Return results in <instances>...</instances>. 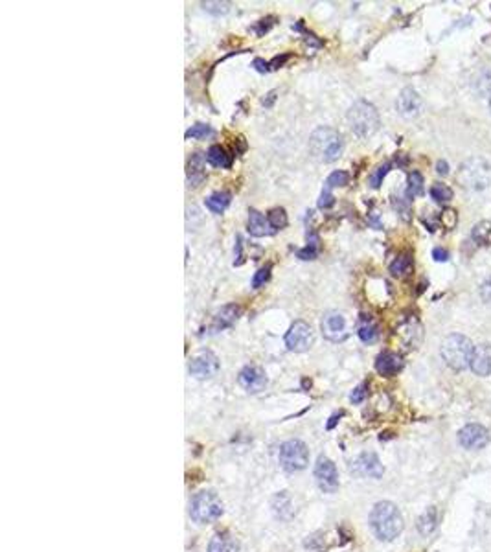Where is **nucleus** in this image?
<instances>
[{
	"label": "nucleus",
	"mask_w": 491,
	"mask_h": 552,
	"mask_svg": "<svg viewBox=\"0 0 491 552\" xmlns=\"http://www.w3.org/2000/svg\"><path fill=\"white\" fill-rule=\"evenodd\" d=\"M370 527L381 541H392L403 530V515L394 503L381 501L372 510Z\"/></svg>",
	"instance_id": "1"
},
{
	"label": "nucleus",
	"mask_w": 491,
	"mask_h": 552,
	"mask_svg": "<svg viewBox=\"0 0 491 552\" xmlns=\"http://www.w3.org/2000/svg\"><path fill=\"white\" fill-rule=\"evenodd\" d=\"M348 125L359 139H370L379 129V113L372 103L365 100L355 101L346 115Z\"/></svg>",
	"instance_id": "2"
},
{
	"label": "nucleus",
	"mask_w": 491,
	"mask_h": 552,
	"mask_svg": "<svg viewBox=\"0 0 491 552\" xmlns=\"http://www.w3.org/2000/svg\"><path fill=\"white\" fill-rule=\"evenodd\" d=\"M309 149L315 159L320 162H333L342 155L344 142L342 136L332 127H318L309 139Z\"/></svg>",
	"instance_id": "3"
},
{
	"label": "nucleus",
	"mask_w": 491,
	"mask_h": 552,
	"mask_svg": "<svg viewBox=\"0 0 491 552\" xmlns=\"http://www.w3.org/2000/svg\"><path fill=\"white\" fill-rule=\"evenodd\" d=\"M473 352H475L473 342L469 341L466 335H460V333H453V335H449L447 339L442 342L443 361H445L451 368L457 370V372L471 366Z\"/></svg>",
	"instance_id": "4"
},
{
	"label": "nucleus",
	"mask_w": 491,
	"mask_h": 552,
	"mask_svg": "<svg viewBox=\"0 0 491 552\" xmlns=\"http://www.w3.org/2000/svg\"><path fill=\"white\" fill-rule=\"evenodd\" d=\"M190 515L195 523H214L223 515V503L214 492H199L190 503Z\"/></svg>",
	"instance_id": "5"
},
{
	"label": "nucleus",
	"mask_w": 491,
	"mask_h": 552,
	"mask_svg": "<svg viewBox=\"0 0 491 552\" xmlns=\"http://www.w3.org/2000/svg\"><path fill=\"white\" fill-rule=\"evenodd\" d=\"M458 179L469 190H484L491 183V166L482 159L467 160L458 173Z\"/></svg>",
	"instance_id": "6"
},
{
	"label": "nucleus",
	"mask_w": 491,
	"mask_h": 552,
	"mask_svg": "<svg viewBox=\"0 0 491 552\" xmlns=\"http://www.w3.org/2000/svg\"><path fill=\"white\" fill-rule=\"evenodd\" d=\"M280 466L285 471H300L308 466L309 449L308 446L300 440H287L282 444L278 455Z\"/></svg>",
	"instance_id": "7"
},
{
	"label": "nucleus",
	"mask_w": 491,
	"mask_h": 552,
	"mask_svg": "<svg viewBox=\"0 0 491 552\" xmlns=\"http://www.w3.org/2000/svg\"><path fill=\"white\" fill-rule=\"evenodd\" d=\"M315 335L308 322L296 321L285 333V346L291 352H306L313 346Z\"/></svg>",
	"instance_id": "8"
},
{
	"label": "nucleus",
	"mask_w": 491,
	"mask_h": 552,
	"mask_svg": "<svg viewBox=\"0 0 491 552\" xmlns=\"http://www.w3.org/2000/svg\"><path fill=\"white\" fill-rule=\"evenodd\" d=\"M315 479L318 488L326 494H333L339 488V471L327 456H320L315 464Z\"/></svg>",
	"instance_id": "9"
},
{
	"label": "nucleus",
	"mask_w": 491,
	"mask_h": 552,
	"mask_svg": "<svg viewBox=\"0 0 491 552\" xmlns=\"http://www.w3.org/2000/svg\"><path fill=\"white\" fill-rule=\"evenodd\" d=\"M395 109L403 118H409V120L410 118H418L421 115V110H424V101H421V98H419V94L414 89L407 86V89L400 92L398 101H395Z\"/></svg>",
	"instance_id": "10"
},
{
	"label": "nucleus",
	"mask_w": 491,
	"mask_h": 552,
	"mask_svg": "<svg viewBox=\"0 0 491 552\" xmlns=\"http://www.w3.org/2000/svg\"><path fill=\"white\" fill-rule=\"evenodd\" d=\"M219 370V361L217 357L214 356L212 352H201L199 356H195L190 363V374L197 380H208V378H214Z\"/></svg>",
	"instance_id": "11"
},
{
	"label": "nucleus",
	"mask_w": 491,
	"mask_h": 552,
	"mask_svg": "<svg viewBox=\"0 0 491 552\" xmlns=\"http://www.w3.org/2000/svg\"><path fill=\"white\" fill-rule=\"evenodd\" d=\"M458 442L466 449H482L490 442V432L478 423H469L458 432Z\"/></svg>",
	"instance_id": "12"
},
{
	"label": "nucleus",
	"mask_w": 491,
	"mask_h": 552,
	"mask_svg": "<svg viewBox=\"0 0 491 552\" xmlns=\"http://www.w3.org/2000/svg\"><path fill=\"white\" fill-rule=\"evenodd\" d=\"M352 473L359 477H372V479H381L383 477V464L377 458L376 453H362L353 461Z\"/></svg>",
	"instance_id": "13"
},
{
	"label": "nucleus",
	"mask_w": 491,
	"mask_h": 552,
	"mask_svg": "<svg viewBox=\"0 0 491 552\" xmlns=\"http://www.w3.org/2000/svg\"><path fill=\"white\" fill-rule=\"evenodd\" d=\"M240 385L247 392L251 394H258L267 387V376L261 368L258 366H245V368L240 372V378H237Z\"/></svg>",
	"instance_id": "14"
},
{
	"label": "nucleus",
	"mask_w": 491,
	"mask_h": 552,
	"mask_svg": "<svg viewBox=\"0 0 491 552\" xmlns=\"http://www.w3.org/2000/svg\"><path fill=\"white\" fill-rule=\"evenodd\" d=\"M322 333L329 341H341L346 335V319L339 312H327L322 317Z\"/></svg>",
	"instance_id": "15"
},
{
	"label": "nucleus",
	"mask_w": 491,
	"mask_h": 552,
	"mask_svg": "<svg viewBox=\"0 0 491 552\" xmlns=\"http://www.w3.org/2000/svg\"><path fill=\"white\" fill-rule=\"evenodd\" d=\"M240 315L241 307L236 306V304H228V306L221 307V309L214 315V321L212 324H210V331L217 333V331L225 330V328H230L232 324L240 319Z\"/></svg>",
	"instance_id": "16"
},
{
	"label": "nucleus",
	"mask_w": 491,
	"mask_h": 552,
	"mask_svg": "<svg viewBox=\"0 0 491 552\" xmlns=\"http://www.w3.org/2000/svg\"><path fill=\"white\" fill-rule=\"evenodd\" d=\"M247 231H249V234L251 236H254V238H263V236L275 234V229L270 226L269 219H267L261 212L256 210V208H251V210H249Z\"/></svg>",
	"instance_id": "17"
},
{
	"label": "nucleus",
	"mask_w": 491,
	"mask_h": 552,
	"mask_svg": "<svg viewBox=\"0 0 491 552\" xmlns=\"http://www.w3.org/2000/svg\"><path fill=\"white\" fill-rule=\"evenodd\" d=\"M403 368V359L394 352H383L376 361V370L385 378H392Z\"/></svg>",
	"instance_id": "18"
},
{
	"label": "nucleus",
	"mask_w": 491,
	"mask_h": 552,
	"mask_svg": "<svg viewBox=\"0 0 491 552\" xmlns=\"http://www.w3.org/2000/svg\"><path fill=\"white\" fill-rule=\"evenodd\" d=\"M471 370L477 376L491 374V345H478L473 352Z\"/></svg>",
	"instance_id": "19"
},
{
	"label": "nucleus",
	"mask_w": 491,
	"mask_h": 552,
	"mask_svg": "<svg viewBox=\"0 0 491 552\" xmlns=\"http://www.w3.org/2000/svg\"><path fill=\"white\" fill-rule=\"evenodd\" d=\"M273 512H275L276 518L284 519V521L293 518L294 512H296L293 497H291L287 492H280V494H276L275 497H273Z\"/></svg>",
	"instance_id": "20"
},
{
	"label": "nucleus",
	"mask_w": 491,
	"mask_h": 552,
	"mask_svg": "<svg viewBox=\"0 0 491 552\" xmlns=\"http://www.w3.org/2000/svg\"><path fill=\"white\" fill-rule=\"evenodd\" d=\"M240 551V543L234 539V536L227 532L216 534L210 543H208V552H237Z\"/></svg>",
	"instance_id": "21"
},
{
	"label": "nucleus",
	"mask_w": 491,
	"mask_h": 552,
	"mask_svg": "<svg viewBox=\"0 0 491 552\" xmlns=\"http://www.w3.org/2000/svg\"><path fill=\"white\" fill-rule=\"evenodd\" d=\"M207 179V169H204V155L195 153L188 164V183L190 186H199Z\"/></svg>",
	"instance_id": "22"
},
{
	"label": "nucleus",
	"mask_w": 491,
	"mask_h": 552,
	"mask_svg": "<svg viewBox=\"0 0 491 552\" xmlns=\"http://www.w3.org/2000/svg\"><path fill=\"white\" fill-rule=\"evenodd\" d=\"M230 199L232 195L228 192H216L208 197L204 205H207V208L212 212V214H223V212L227 210L228 205H230Z\"/></svg>",
	"instance_id": "23"
},
{
	"label": "nucleus",
	"mask_w": 491,
	"mask_h": 552,
	"mask_svg": "<svg viewBox=\"0 0 491 552\" xmlns=\"http://www.w3.org/2000/svg\"><path fill=\"white\" fill-rule=\"evenodd\" d=\"M207 159L210 160V164L217 166V168H230L232 164L230 155H228L221 146H212V148L208 149Z\"/></svg>",
	"instance_id": "24"
},
{
	"label": "nucleus",
	"mask_w": 491,
	"mask_h": 552,
	"mask_svg": "<svg viewBox=\"0 0 491 552\" xmlns=\"http://www.w3.org/2000/svg\"><path fill=\"white\" fill-rule=\"evenodd\" d=\"M471 238L478 245H487L491 238V221H480V223L473 226Z\"/></svg>",
	"instance_id": "25"
},
{
	"label": "nucleus",
	"mask_w": 491,
	"mask_h": 552,
	"mask_svg": "<svg viewBox=\"0 0 491 552\" xmlns=\"http://www.w3.org/2000/svg\"><path fill=\"white\" fill-rule=\"evenodd\" d=\"M412 271V258L409 255H401L392 262L391 273L394 276H407Z\"/></svg>",
	"instance_id": "26"
},
{
	"label": "nucleus",
	"mask_w": 491,
	"mask_h": 552,
	"mask_svg": "<svg viewBox=\"0 0 491 552\" xmlns=\"http://www.w3.org/2000/svg\"><path fill=\"white\" fill-rule=\"evenodd\" d=\"M436 521H438V515H436V508H428L418 521V528L419 532L424 536H428L436 528Z\"/></svg>",
	"instance_id": "27"
},
{
	"label": "nucleus",
	"mask_w": 491,
	"mask_h": 552,
	"mask_svg": "<svg viewBox=\"0 0 491 552\" xmlns=\"http://www.w3.org/2000/svg\"><path fill=\"white\" fill-rule=\"evenodd\" d=\"M424 193V177L421 173L412 172L409 175V184H407V197H416Z\"/></svg>",
	"instance_id": "28"
},
{
	"label": "nucleus",
	"mask_w": 491,
	"mask_h": 552,
	"mask_svg": "<svg viewBox=\"0 0 491 552\" xmlns=\"http://www.w3.org/2000/svg\"><path fill=\"white\" fill-rule=\"evenodd\" d=\"M431 197H433L436 203H447L453 199V190L449 186L442 183H436L431 186Z\"/></svg>",
	"instance_id": "29"
},
{
	"label": "nucleus",
	"mask_w": 491,
	"mask_h": 552,
	"mask_svg": "<svg viewBox=\"0 0 491 552\" xmlns=\"http://www.w3.org/2000/svg\"><path fill=\"white\" fill-rule=\"evenodd\" d=\"M214 131L210 125L207 124H195L192 125L188 131H186V139H193V140H202L207 136H212Z\"/></svg>",
	"instance_id": "30"
},
{
	"label": "nucleus",
	"mask_w": 491,
	"mask_h": 552,
	"mask_svg": "<svg viewBox=\"0 0 491 552\" xmlns=\"http://www.w3.org/2000/svg\"><path fill=\"white\" fill-rule=\"evenodd\" d=\"M267 219H269L270 226H273L275 231H280V229H284V226L287 225V214H285L284 208H275V210H270Z\"/></svg>",
	"instance_id": "31"
},
{
	"label": "nucleus",
	"mask_w": 491,
	"mask_h": 552,
	"mask_svg": "<svg viewBox=\"0 0 491 552\" xmlns=\"http://www.w3.org/2000/svg\"><path fill=\"white\" fill-rule=\"evenodd\" d=\"M357 333H359V339H361L362 342H374L377 337H379V330H377L376 324H372V322L362 324Z\"/></svg>",
	"instance_id": "32"
},
{
	"label": "nucleus",
	"mask_w": 491,
	"mask_h": 552,
	"mask_svg": "<svg viewBox=\"0 0 491 552\" xmlns=\"http://www.w3.org/2000/svg\"><path fill=\"white\" fill-rule=\"evenodd\" d=\"M348 181H350V175L346 172H333L329 177L326 179V190H332V188L337 186H346Z\"/></svg>",
	"instance_id": "33"
},
{
	"label": "nucleus",
	"mask_w": 491,
	"mask_h": 552,
	"mask_svg": "<svg viewBox=\"0 0 491 552\" xmlns=\"http://www.w3.org/2000/svg\"><path fill=\"white\" fill-rule=\"evenodd\" d=\"M201 6L202 10L212 15H225L230 11V4H228V2H202Z\"/></svg>",
	"instance_id": "34"
},
{
	"label": "nucleus",
	"mask_w": 491,
	"mask_h": 552,
	"mask_svg": "<svg viewBox=\"0 0 491 552\" xmlns=\"http://www.w3.org/2000/svg\"><path fill=\"white\" fill-rule=\"evenodd\" d=\"M388 172H391V164H383V166H379V168L370 175V186L379 188L381 183H383V179H385V175Z\"/></svg>",
	"instance_id": "35"
},
{
	"label": "nucleus",
	"mask_w": 491,
	"mask_h": 552,
	"mask_svg": "<svg viewBox=\"0 0 491 552\" xmlns=\"http://www.w3.org/2000/svg\"><path fill=\"white\" fill-rule=\"evenodd\" d=\"M269 276H270V267H261V269L252 276V288L260 289L261 285L269 280Z\"/></svg>",
	"instance_id": "36"
},
{
	"label": "nucleus",
	"mask_w": 491,
	"mask_h": 552,
	"mask_svg": "<svg viewBox=\"0 0 491 552\" xmlns=\"http://www.w3.org/2000/svg\"><path fill=\"white\" fill-rule=\"evenodd\" d=\"M442 223L445 225V229H454L458 223V214L453 208H445L442 212Z\"/></svg>",
	"instance_id": "37"
},
{
	"label": "nucleus",
	"mask_w": 491,
	"mask_h": 552,
	"mask_svg": "<svg viewBox=\"0 0 491 552\" xmlns=\"http://www.w3.org/2000/svg\"><path fill=\"white\" fill-rule=\"evenodd\" d=\"M333 195H332V190H326L324 188L322 193H320V199H318V207L320 208H329L333 205Z\"/></svg>",
	"instance_id": "38"
},
{
	"label": "nucleus",
	"mask_w": 491,
	"mask_h": 552,
	"mask_svg": "<svg viewBox=\"0 0 491 552\" xmlns=\"http://www.w3.org/2000/svg\"><path fill=\"white\" fill-rule=\"evenodd\" d=\"M366 385H359V387H357L355 390H353L352 392V396H350V399H352L353 404H361L362 399L366 398Z\"/></svg>",
	"instance_id": "39"
},
{
	"label": "nucleus",
	"mask_w": 491,
	"mask_h": 552,
	"mask_svg": "<svg viewBox=\"0 0 491 552\" xmlns=\"http://www.w3.org/2000/svg\"><path fill=\"white\" fill-rule=\"evenodd\" d=\"M317 256V249H315V243H309L306 249L299 250V258L302 259H313Z\"/></svg>",
	"instance_id": "40"
},
{
	"label": "nucleus",
	"mask_w": 491,
	"mask_h": 552,
	"mask_svg": "<svg viewBox=\"0 0 491 552\" xmlns=\"http://www.w3.org/2000/svg\"><path fill=\"white\" fill-rule=\"evenodd\" d=\"M433 258L436 259V262H447L449 252L445 249H442V247H436V249L433 250Z\"/></svg>",
	"instance_id": "41"
},
{
	"label": "nucleus",
	"mask_w": 491,
	"mask_h": 552,
	"mask_svg": "<svg viewBox=\"0 0 491 552\" xmlns=\"http://www.w3.org/2000/svg\"><path fill=\"white\" fill-rule=\"evenodd\" d=\"M480 295H482V298L486 300V302H491V278L482 283Z\"/></svg>",
	"instance_id": "42"
},
{
	"label": "nucleus",
	"mask_w": 491,
	"mask_h": 552,
	"mask_svg": "<svg viewBox=\"0 0 491 552\" xmlns=\"http://www.w3.org/2000/svg\"><path fill=\"white\" fill-rule=\"evenodd\" d=\"M436 172H438L440 175H447L449 164L445 162V160H438V164H436Z\"/></svg>",
	"instance_id": "43"
},
{
	"label": "nucleus",
	"mask_w": 491,
	"mask_h": 552,
	"mask_svg": "<svg viewBox=\"0 0 491 552\" xmlns=\"http://www.w3.org/2000/svg\"><path fill=\"white\" fill-rule=\"evenodd\" d=\"M254 67L258 68V70H260V72H265V70H267V68H269V67H267V63H265L263 59H256V61H254Z\"/></svg>",
	"instance_id": "44"
},
{
	"label": "nucleus",
	"mask_w": 491,
	"mask_h": 552,
	"mask_svg": "<svg viewBox=\"0 0 491 552\" xmlns=\"http://www.w3.org/2000/svg\"><path fill=\"white\" fill-rule=\"evenodd\" d=\"M267 96H269V98H267V100H263V105H265V107H270V105H273V101L276 100V91L269 92V94H267Z\"/></svg>",
	"instance_id": "45"
},
{
	"label": "nucleus",
	"mask_w": 491,
	"mask_h": 552,
	"mask_svg": "<svg viewBox=\"0 0 491 552\" xmlns=\"http://www.w3.org/2000/svg\"><path fill=\"white\" fill-rule=\"evenodd\" d=\"M490 109H491V96H490Z\"/></svg>",
	"instance_id": "46"
}]
</instances>
